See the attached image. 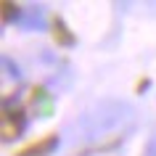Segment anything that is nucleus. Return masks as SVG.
Instances as JSON below:
<instances>
[{"label": "nucleus", "mask_w": 156, "mask_h": 156, "mask_svg": "<svg viewBox=\"0 0 156 156\" xmlns=\"http://www.w3.org/2000/svg\"><path fill=\"white\" fill-rule=\"evenodd\" d=\"M0 130H3V140H5V143L21 138L24 130H27V114H24V108L16 103V95H13V98H5V103H3Z\"/></svg>", "instance_id": "f257e3e1"}, {"label": "nucleus", "mask_w": 156, "mask_h": 156, "mask_svg": "<svg viewBox=\"0 0 156 156\" xmlns=\"http://www.w3.org/2000/svg\"><path fill=\"white\" fill-rule=\"evenodd\" d=\"M58 146H61V138H58L56 132H50V135H45V138H40L37 143L21 148L16 156H53Z\"/></svg>", "instance_id": "f03ea898"}, {"label": "nucleus", "mask_w": 156, "mask_h": 156, "mask_svg": "<svg viewBox=\"0 0 156 156\" xmlns=\"http://www.w3.org/2000/svg\"><path fill=\"white\" fill-rule=\"evenodd\" d=\"M53 108H56L53 95H50L45 87H34V90H32V111L37 116H50V114H53Z\"/></svg>", "instance_id": "7ed1b4c3"}, {"label": "nucleus", "mask_w": 156, "mask_h": 156, "mask_svg": "<svg viewBox=\"0 0 156 156\" xmlns=\"http://www.w3.org/2000/svg\"><path fill=\"white\" fill-rule=\"evenodd\" d=\"M50 29H53V37H56V42L61 45V48H74V45H77V37L69 32V27H66V21L61 16H53Z\"/></svg>", "instance_id": "20e7f679"}, {"label": "nucleus", "mask_w": 156, "mask_h": 156, "mask_svg": "<svg viewBox=\"0 0 156 156\" xmlns=\"http://www.w3.org/2000/svg\"><path fill=\"white\" fill-rule=\"evenodd\" d=\"M19 27H24V29H42V8L40 5H24Z\"/></svg>", "instance_id": "39448f33"}, {"label": "nucleus", "mask_w": 156, "mask_h": 156, "mask_svg": "<svg viewBox=\"0 0 156 156\" xmlns=\"http://www.w3.org/2000/svg\"><path fill=\"white\" fill-rule=\"evenodd\" d=\"M21 11H24V5H19V3H11V0L0 3V13H3V21L5 24H19Z\"/></svg>", "instance_id": "423d86ee"}, {"label": "nucleus", "mask_w": 156, "mask_h": 156, "mask_svg": "<svg viewBox=\"0 0 156 156\" xmlns=\"http://www.w3.org/2000/svg\"><path fill=\"white\" fill-rule=\"evenodd\" d=\"M3 66H5V72H8V77H13V80H21V69H19L13 61H11L8 56H3Z\"/></svg>", "instance_id": "0eeeda50"}, {"label": "nucleus", "mask_w": 156, "mask_h": 156, "mask_svg": "<svg viewBox=\"0 0 156 156\" xmlns=\"http://www.w3.org/2000/svg\"><path fill=\"white\" fill-rule=\"evenodd\" d=\"M143 156H156V132L148 138V143H146V151H143Z\"/></svg>", "instance_id": "6e6552de"}]
</instances>
